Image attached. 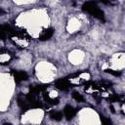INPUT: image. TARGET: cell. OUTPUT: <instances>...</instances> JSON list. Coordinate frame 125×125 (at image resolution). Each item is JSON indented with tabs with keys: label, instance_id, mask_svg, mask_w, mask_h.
Masks as SVG:
<instances>
[{
	"label": "cell",
	"instance_id": "obj_7",
	"mask_svg": "<svg viewBox=\"0 0 125 125\" xmlns=\"http://www.w3.org/2000/svg\"><path fill=\"white\" fill-rule=\"evenodd\" d=\"M47 87H48V85H33V86H30L29 87V90H30L29 93L36 95L37 93H39L41 91H44Z\"/></svg>",
	"mask_w": 125,
	"mask_h": 125
},
{
	"label": "cell",
	"instance_id": "obj_4",
	"mask_svg": "<svg viewBox=\"0 0 125 125\" xmlns=\"http://www.w3.org/2000/svg\"><path fill=\"white\" fill-rule=\"evenodd\" d=\"M63 113L66 117L67 120H70L73 118V116L75 115L76 113V109L74 107H72L71 105H65L64 108H63Z\"/></svg>",
	"mask_w": 125,
	"mask_h": 125
},
{
	"label": "cell",
	"instance_id": "obj_6",
	"mask_svg": "<svg viewBox=\"0 0 125 125\" xmlns=\"http://www.w3.org/2000/svg\"><path fill=\"white\" fill-rule=\"evenodd\" d=\"M54 34V29L53 28H47L45 30H43L42 34L39 36V40L41 41H45V40H49Z\"/></svg>",
	"mask_w": 125,
	"mask_h": 125
},
{
	"label": "cell",
	"instance_id": "obj_8",
	"mask_svg": "<svg viewBox=\"0 0 125 125\" xmlns=\"http://www.w3.org/2000/svg\"><path fill=\"white\" fill-rule=\"evenodd\" d=\"M43 99H44V101H45L47 104H51V105H55V104H59V99H58V98H56V99H51V98L49 97V94H48V93H44V94H43Z\"/></svg>",
	"mask_w": 125,
	"mask_h": 125
},
{
	"label": "cell",
	"instance_id": "obj_13",
	"mask_svg": "<svg viewBox=\"0 0 125 125\" xmlns=\"http://www.w3.org/2000/svg\"><path fill=\"white\" fill-rule=\"evenodd\" d=\"M100 119H101V121H102V123H104V125H107V124H110V123H111V121H110V119H108V118H105L104 116H102V115H101V117H100Z\"/></svg>",
	"mask_w": 125,
	"mask_h": 125
},
{
	"label": "cell",
	"instance_id": "obj_12",
	"mask_svg": "<svg viewBox=\"0 0 125 125\" xmlns=\"http://www.w3.org/2000/svg\"><path fill=\"white\" fill-rule=\"evenodd\" d=\"M105 72H107V73H109V74H112V75H114V76H120V75H121V72H120V71L113 70V69H110V68L105 69Z\"/></svg>",
	"mask_w": 125,
	"mask_h": 125
},
{
	"label": "cell",
	"instance_id": "obj_1",
	"mask_svg": "<svg viewBox=\"0 0 125 125\" xmlns=\"http://www.w3.org/2000/svg\"><path fill=\"white\" fill-rule=\"evenodd\" d=\"M82 10L84 12L89 13L93 17L99 19L100 21H104V12L99 9V7L97 6L96 2H94V1H88V2L84 3L83 6H82Z\"/></svg>",
	"mask_w": 125,
	"mask_h": 125
},
{
	"label": "cell",
	"instance_id": "obj_9",
	"mask_svg": "<svg viewBox=\"0 0 125 125\" xmlns=\"http://www.w3.org/2000/svg\"><path fill=\"white\" fill-rule=\"evenodd\" d=\"M7 35H8L7 25H0V39L1 40H5Z\"/></svg>",
	"mask_w": 125,
	"mask_h": 125
},
{
	"label": "cell",
	"instance_id": "obj_14",
	"mask_svg": "<svg viewBox=\"0 0 125 125\" xmlns=\"http://www.w3.org/2000/svg\"><path fill=\"white\" fill-rule=\"evenodd\" d=\"M102 3L105 4V5H108V4H111V0H101Z\"/></svg>",
	"mask_w": 125,
	"mask_h": 125
},
{
	"label": "cell",
	"instance_id": "obj_3",
	"mask_svg": "<svg viewBox=\"0 0 125 125\" xmlns=\"http://www.w3.org/2000/svg\"><path fill=\"white\" fill-rule=\"evenodd\" d=\"M73 86H75V85L72 84V83H70V82L68 81V79H66V78L59 79V80L56 82V87H57L58 89H60V90H62V91H66V90H68L70 87H73Z\"/></svg>",
	"mask_w": 125,
	"mask_h": 125
},
{
	"label": "cell",
	"instance_id": "obj_5",
	"mask_svg": "<svg viewBox=\"0 0 125 125\" xmlns=\"http://www.w3.org/2000/svg\"><path fill=\"white\" fill-rule=\"evenodd\" d=\"M27 78H28V75L24 71H16L14 73V79H15V81L17 83H20L21 81H24Z\"/></svg>",
	"mask_w": 125,
	"mask_h": 125
},
{
	"label": "cell",
	"instance_id": "obj_11",
	"mask_svg": "<svg viewBox=\"0 0 125 125\" xmlns=\"http://www.w3.org/2000/svg\"><path fill=\"white\" fill-rule=\"evenodd\" d=\"M72 97H73V99L75 100V101H77V102H79V103H83L84 102V98L80 95V94H78V93H73L72 94Z\"/></svg>",
	"mask_w": 125,
	"mask_h": 125
},
{
	"label": "cell",
	"instance_id": "obj_15",
	"mask_svg": "<svg viewBox=\"0 0 125 125\" xmlns=\"http://www.w3.org/2000/svg\"><path fill=\"white\" fill-rule=\"evenodd\" d=\"M4 13H5V12H4L3 10H1V9H0V15H3Z\"/></svg>",
	"mask_w": 125,
	"mask_h": 125
},
{
	"label": "cell",
	"instance_id": "obj_2",
	"mask_svg": "<svg viewBox=\"0 0 125 125\" xmlns=\"http://www.w3.org/2000/svg\"><path fill=\"white\" fill-rule=\"evenodd\" d=\"M7 31L8 34L10 36H14V37H18L21 39H24L27 41H30L32 38L31 36L22 28H19V27H13L10 25H7Z\"/></svg>",
	"mask_w": 125,
	"mask_h": 125
},
{
	"label": "cell",
	"instance_id": "obj_10",
	"mask_svg": "<svg viewBox=\"0 0 125 125\" xmlns=\"http://www.w3.org/2000/svg\"><path fill=\"white\" fill-rule=\"evenodd\" d=\"M50 117L51 119L53 120H56V121H60L62 118V113L60 112V111H54L50 114Z\"/></svg>",
	"mask_w": 125,
	"mask_h": 125
}]
</instances>
